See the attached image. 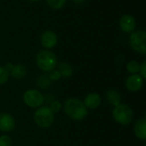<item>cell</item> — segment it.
<instances>
[{"label": "cell", "instance_id": "52a82bcc", "mask_svg": "<svg viewBox=\"0 0 146 146\" xmlns=\"http://www.w3.org/2000/svg\"><path fill=\"white\" fill-rule=\"evenodd\" d=\"M16 127L14 117L8 113H0V131L3 132H11Z\"/></svg>", "mask_w": 146, "mask_h": 146}, {"label": "cell", "instance_id": "4fadbf2b", "mask_svg": "<svg viewBox=\"0 0 146 146\" xmlns=\"http://www.w3.org/2000/svg\"><path fill=\"white\" fill-rule=\"evenodd\" d=\"M28 74L27 67L23 64H14L12 70L10 71V76L15 79H23L26 78Z\"/></svg>", "mask_w": 146, "mask_h": 146}, {"label": "cell", "instance_id": "7402d4cb", "mask_svg": "<svg viewBox=\"0 0 146 146\" xmlns=\"http://www.w3.org/2000/svg\"><path fill=\"white\" fill-rule=\"evenodd\" d=\"M49 74H48V78L50 81H58L62 77H61V74H60V72L58 70H51L50 72H48Z\"/></svg>", "mask_w": 146, "mask_h": 146}, {"label": "cell", "instance_id": "7a4b0ae2", "mask_svg": "<svg viewBox=\"0 0 146 146\" xmlns=\"http://www.w3.org/2000/svg\"><path fill=\"white\" fill-rule=\"evenodd\" d=\"M35 62L40 70L44 72H50L56 68L58 64V58L53 52L43 49L36 54Z\"/></svg>", "mask_w": 146, "mask_h": 146}, {"label": "cell", "instance_id": "d4e9b609", "mask_svg": "<svg viewBox=\"0 0 146 146\" xmlns=\"http://www.w3.org/2000/svg\"><path fill=\"white\" fill-rule=\"evenodd\" d=\"M84 1H85V0H73V2L76 3V4H78V5H81V4H83Z\"/></svg>", "mask_w": 146, "mask_h": 146}, {"label": "cell", "instance_id": "7c38bea8", "mask_svg": "<svg viewBox=\"0 0 146 146\" xmlns=\"http://www.w3.org/2000/svg\"><path fill=\"white\" fill-rule=\"evenodd\" d=\"M134 133L141 140H146V119H139L134 125Z\"/></svg>", "mask_w": 146, "mask_h": 146}, {"label": "cell", "instance_id": "5b68a950", "mask_svg": "<svg viewBox=\"0 0 146 146\" xmlns=\"http://www.w3.org/2000/svg\"><path fill=\"white\" fill-rule=\"evenodd\" d=\"M23 100L25 105L31 108H39L43 106L45 102L44 95L40 91L35 89L26 90L23 94Z\"/></svg>", "mask_w": 146, "mask_h": 146}, {"label": "cell", "instance_id": "8992f818", "mask_svg": "<svg viewBox=\"0 0 146 146\" xmlns=\"http://www.w3.org/2000/svg\"><path fill=\"white\" fill-rule=\"evenodd\" d=\"M131 48L137 52L146 54V31L138 30L132 32L130 36Z\"/></svg>", "mask_w": 146, "mask_h": 146}, {"label": "cell", "instance_id": "cb8c5ba5", "mask_svg": "<svg viewBox=\"0 0 146 146\" xmlns=\"http://www.w3.org/2000/svg\"><path fill=\"white\" fill-rule=\"evenodd\" d=\"M13 66H14V64H13L11 62H9V63H7V64L5 65V67L6 68V70H9V72L12 70Z\"/></svg>", "mask_w": 146, "mask_h": 146}, {"label": "cell", "instance_id": "4316f807", "mask_svg": "<svg viewBox=\"0 0 146 146\" xmlns=\"http://www.w3.org/2000/svg\"><path fill=\"white\" fill-rule=\"evenodd\" d=\"M144 119H146V113H145V114H144Z\"/></svg>", "mask_w": 146, "mask_h": 146}, {"label": "cell", "instance_id": "2e32d148", "mask_svg": "<svg viewBox=\"0 0 146 146\" xmlns=\"http://www.w3.org/2000/svg\"><path fill=\"white\" fill-rule=\"evenodd\" d=\"M140 66H141V64L137 61L132 60V61H130L127 63L126 70L128 72L131 73V74H137V73L139 72V70H140Z\"/></svg>", "mask_w": 146, "mask_h": 146}, {"label": "cell", "instance_id": "ffe728a7", "mask_svg": "<svg viewBox=\"0 0 146 146\" xmlns=\"http://www.w3.org/2000/svg\"><path fill=\"white\" fill-rule=\"evenodd\" d=\"M62 108H63V104L58 100H53L52 102H50V105H49V108L54 114L61 111Z\"/></svg>", "mask_w": 146, "mask_h": 146}, {"label": "cell", "instance_id": "83f0119b", "mask_svg": "<svg viewBox=\"0 0 146 146\" xmlns=\"http://www.w3.org/2000/svg\"><path fill=\"white\" fill-rule=\"evenodd\" d=\"M144 146H146V143H145V145H144Z\"/></svg>", "mask_w": 146, "mask_h": 146}, {"label": "cell", "instance_id": "9c48e42d", "mask_svg": "<svg viewBox=\"0 0 146 146\" xmlns=\"http://www.w3.org/2000/svg\"><path fill=\"white\" fill-rule=\"evenodd\" d=\"M143 78L140 75L137 74H131L129 76L125 82L126 89L131 92H136L140 90L143 86Z\"/></svg>", "mask_w": 146, "mask_h": 146}, {"label": "cell", "instance_id": "603a6c76", "mask_svg": "<svg viewBox=\"0 0 146 146\" xmlns=\"http://www.w3.org/2000/svg\"><path fill=\"white\" fill-rule=\"evenodd\" d=\"M139 72H140V74H141L140 76L142 77V78L146 79V60L142 63V64L140 66Z\"/></svg>", "mask_w": 146, "mask_h": 146}, {"label": "cell", "instance_id": "5bb4252c", "mask_svg": "<svg viewBox=\"0 0 146 146\" xmlns=\"http://www.w3.org/2000/svg\"><path fill=\"white\" fill-rule=\"evenodd\" d=\"M106 97H107L108 102L114 107L121 103V96L116 90H108L106 94Z\"/></svg>", "mask_w": 146, "mask_h": 146}, {"label": "cell", "instance_id": "ac0fdd59", "mask_svg": "<svg viewBox=\"0 0 146 146\" xmlns=\"http://www.w3.org/2000/svg\"><path fill=\"white\" fill-rule=\"evenodd\" d=\"M66 1L67 0H46V3L52 9L59 10L65 5Z\"/></svg>", "mask_w": 146, "mask_h": 146}, {"label": "cell", "instance_id": "277c9868", "mask_svg": "<svg viewBox=\"0 0 146 146\" xmlns=\"http://www.w3.org/2000/svg\"><path fill=\"white\" fill-rule=\"evenodd\" d=\"M113 117L117 123L126 125L131 124L133 119V111L129 106L120 103L113 108Z\"/></svg>", "mask_w": 146, "mask_h": 146}, {"label": "cell", "instance_id": "e0dca14e", "mask_svg": "<svg viewBox=\"0 0 146 146\" xmlns=\"http://www.w3.org/2000/svg\"><path fill=\"white\" fill-rule=\"evenodd\" d=\"M10 72L5 66H0V85L6 84L10 78Z\"/></svg>", "mask_w": 146, "mask_h": 146}, {"label": "cell", "instance_id": "6da1fadb", "mask_svg": "<svg viewBox=\"0 0 146 146\" xmlns=\"http://www.w3.org/2000/svg\"><path fill=\"white\" fill-rule=\"evenodd\" d=\"M63 108L65 114L73 120H83L88 115V108L84 104V102L75 97H70L65 100Z\"/></svg>", "mask_w": 146, "mask_h": 146}, {"label": "cell", "instance_id": "ba28073f", "mask_svg": "<svg viewBox=\"0 0 146 146\" xmlns=\"http://www.w3.org/2000/svg\"><path fill=\"white\" fill-rule=\"evenodd\" d=\"M58 43V36L52 30H46L40 35V44L43 47L49 50L53 48Z\"/></svg>", "mask_w": 146, "mask_h": 146}, {"label": "cell", "instance_id": "d6986e66", "mask_svg": "<svg viewBox=\"0 0 146 146\" xmlns=\"http://www.w3.org/2000/svg\"><path fill=\"white\" fill-rule=\"evenodd\" d=\"M37 84L41 89H47L51 84V81L47 76H40V78L37 79Z\"/></svg>", "mask_w": 146, "mask_h": 146}, {"label": "cell", "instance_id": "44dd1931", "mask_svg": "<svg viewBox=\"0 0 146 146\" xmlns=\"http://www.w3.org/2000/svg\"><path fill=\"white\" fill-rule=\"evenodd\" d=\"M12 139L9 135L4 134L0 136V146H11Z\"/></svg>", "mask_w": 146, "mask_h": 146}, {"label": "cell", "instance_id": "484cf974", "mask_svg": "<svg viewBox=\"0 0 146 146\" xmlns=\"http://www.w3.org/2000/svg\"><path fill=\"white\" fill-rule=\"evenodd\" d=\"M29 1H32V2H36V1H39V0H29Z\"/></svg>", "mask_w": 146, "mask_h": 146}, {"label": "cell", "instance_id": "30bf717a", "mask_svg": "<svg viewBox=\"0 0 146 146\" xmlns=\"http://www.w3.org/2000/svg\"><path fill=\"white\" fill-rule=\"evenodd\" d=\"M119 27L125 33H131L135 30L136 21L131 15H125L119 20Z\"/></svg>", "mask_w": 146, "mask_h": 146}, {"label": "cell", "instance_id": "9a60e30c", "mask_svg": "<svg viewBox=\"0 0 146 146\" xmlns=\"http://www.w3.org/2000/svg\"><path fill=\"white\" fill-rule=\"evenodd\" d=\"M58 70L61 74V77L64 78H70L73 74V69L70 64L67 62H62L58 64Z\"/></svg>", "mask_w": 146, "mask_h": 146}, {"label": "cell", "instance_id": "3957f363", "mask_svg": "<svg viewBox=\"0 0 146 146\" xmlns=\"http://www.w3.org/2000/svg\"><path fill=\"white\" fill-rule=\"evenodd\" d=\"M34 120L39 127L46 129L52 125L54 122V113L51 111L49 107L41 106L35 110Z\"/></svg>", "mask_w": 146, "mask_h": 146}, {"label": "cell", "instance_id": "8fae6325", "mask_svg": "<svg viewBox=\"0 0 146 146\" xmlns=\"http://www.w3.org/2000/svg\"><path fill=\"white\" fill-rule=\"evenodd\" d=\"M102 103V97L97 93H90L86 96L84 104L88 109H96Z\"/></svg>", "mask_w": 146, "mask_h": 146}]
</instances>
